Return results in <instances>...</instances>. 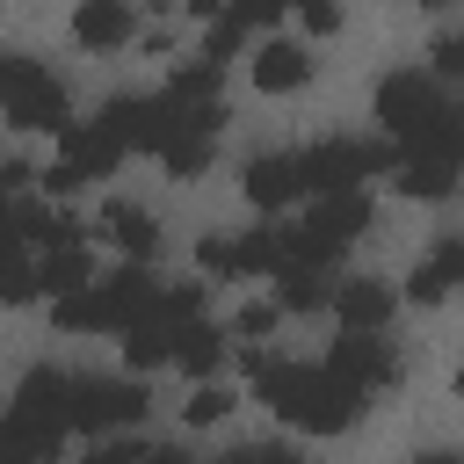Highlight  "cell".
Segmentation results:
<instances>
[{"label": "cell", "mask_w": 464, "mask_h": 464, "mask_svg": "<svg viewBox=\"0 0 464 464\" xmlns=\"http://www.w3.org/2000/svg\"><path fill=\"white\" fill-rule=\"evenodd\" d=\"M239 370H246V384H254V399L276 413V420H290V428H304V435H348L355 420H362V392L355 384H341L326 362H283V355H268V348H239Z\"/></svg>", "instance_id": "obj_1"}, {"label": "cell", "mask_w": 464, "mask_h": 464, "mask_svg": "<svg viewBox=\"0 0 464 464\" xmlns=\"http://www.w3.org/2000/svg\"><path fill=\"white\" fill-rule=\"evenodd\" d=\"M377 123L392 138L399 160H442L464 167V102H450V87L435 72H384L377 80Z\"/></svg>", "instance_id": "obj_2"}, {"label": "cell", "mask_w": 464, "mask_h": 464, "mask_svg": "<svg viewBox=\"0 0 464 464\" xmlns=\"http://www.w3.org/2000/svg\"><path fill=\"white\" fill-rule=\"evenodd\" d=\"M72 435V377L65 370H29L0 413V464H58V442Z\"/></svg>", "instance_id": "obj_3"}, {"label": "cell", "mask_w": 464, "mask_h": 464, "mask_svg": "<svg viewBox=\"0 0 464 464\" xmlns=\"http://www.w3.org/2000/svg\"><path fill=\"white\" fill-rule=\"evenodd\" d=\"M152 297H160V283H152L138 261H123V268H109V276H94L80 297H58L51 319H58L65 334H130V326L152 312Z\"/></svg>", "instance_id": "obj_4"}, {"label": "cell", "mask_w": 464, "mask_h": 464, "mask_svg": "<svg viewBox=\"0 0 464 464\" xmlns=\"http://www.w3.org/2000/svg\"><path fill=\"white\" fill-rule=\"evenodd\" d=\"M362 232H370V196L362 188L355 196H319L304 210V225L283 232V268H334V254Z\"/></svg>", "instance_id": "obj_5"}, {"label": "cell", "mask_w": 464, "mask_h": 464, "mask_svg": "<svg viewBox=\"0 0 464 464\" xmlns=\"http://www.w3.org/2000/svg\"><path fill=\"white\" fill-rule=\"evenodd\" d=\"M297 160H304V196H355L362 174H384L399 152H384V145H370V138H319V145H304Z\"/></svg>", "instance_id": "obj_6"}, {"label": "cell", "mask_w": 464, "mask_h": 464, "mask_svg": "<svg viewBox=\"0 0 464 464\" xmlns=\"http://www.w3.org/2000/svg\"><path fill=\"white\" fill-rule=\"evenodd\" d=\"M145 384L138 377H72V428L94 442H116L123 428L145 420Z\"/></svg>", "instance_id": "obj_7"}, {"label": "cell", "mask_w": 464, "mask_h": 464, "mask_svg": "<svg viewBox=\"0 0 464 464\" xmlns=\"http://www.w3.org/2000/svg\"><path fill=\"white\" fill-rule=\"evenodd\" d=\"M196 261H203V276H276L283 268V225H254V232H203L196 239Z\"/></svg>", "instance_id": "obj_8"}, {"label": "cell", "mask_w": 464, "mask_h": 464, "mask_svg": "<svg viewBox=\"0 0 464 464\" xmlns=\"http://www.w3.org/2000/svg\"><path fill=\"white\" fill-rule=\"evenodd\" d=\"M116 160H123V145H116L102 123H72V130L58 138V160L44 167V188H51V196H72L80 181L116 174Z\"/></svg>", "instance_id": "obj_9"}, {"label": "cell", "mask_w": 464, "mask_h": 464, "mask_svg": "<svg viewBox=\"0 0 464 464\" xmlns=\"http://www.w3.org/2000/svg\"><path fill=\"white\" fill-rule=\"evenodd\" d=\"M0 116H7V123H22V130H51V138H65V130H72V94H65V80H58V72L29 65V72H22V87H14V102H7Z\"/></svg>", "instance_id": "obj_10"}, {"label": "cell", "mask_w": 464, "mask_h": 464, "mask_svg": "<svg viewBox=\"0 0 464 464\" xmlns=\"http://www.w3.org/2000/svg\"><path fill=\"white\" fill-rule=\"evenodd\" d=\"M326 370H334L341 384H355L362 399H370V392H384V384H399V355H392V341H384V334H341V341H334V355H326Z\"/></svg>", "instance_id": "obj_11"}, {"label": "cell", "mask_w": 464, "mask_h": 464, "mask_svg": "<svg viewBox=\"0 0 464 464\" xmlns=\"http://www.w3.org/2000/svg\"><path fill=\"white\" fill-rule=\"evenodd\" d=\"M246 203L254 210H290L297 196H304V160L297 152H261V160H246Z\"/></svg>", "instance_id": "obj_12"}, {"label": "cell", "mask_w": 464, "mask_h": 464, "mask_svg": "<svg viewBox=\"0 0 464 464\" xmlns=\"http://www.w3.org/2000/svg\"><path fill=\"white\" fill-rule=\"evenodd\" d=\"M334 312H341V334H384L392 312H399V290L377 283V276H348L334 290Z\"/></svg>", "instance_id": "obj_13"}, {"label": "cell", "mask_w": 464, "mask_h": 464, "mask_svg": "<svg viewBox=\"0 0 464 464\" xmlns=\"http://www.w3.org/2000/svg\"><path fill=\"white\" fill-rule=\"evenodd\" d=\"M94 232H102V239H109L116 254H130L138 268H145V254L160 246V218H152L145 203H116V196L102 203V218H94Z\"/></svg>", "instance_id": "obj_14"}, {"label": "cell", "mask_w": 464, "mask_h": 464, "mask_svg": "<svg viewBox=\"0 0 464 464\" xmlns=\"http://www.w3.org/2000/svg\"><path fill=\"white\" fill-rule=\"evenodd\" d=\"M130 36H138V22H130L123 0H80V7H72V44H87V51H123Z\"/></svg>", "instance_id": "obj_15"}, {"label": "cell", "mask_w": 464, "mask_h": 464, "mask_svg": "<svg viewBox=\"0 0 464 464\" xmlns=\"http://www.w3.org/2000/svg\"><path fill=\"white\" fill-rule=\"evenodd\" d=\"M304 80H312V51H304V44L276 36V44L254 51V87H261V94H290V87H304Z\"/></svg>", "instance_id": "obj_16"}, {"label": "cell", "mask_w": 464, "mask_h": 464, "mask_svg": "<svg viewBox=\"0 0 464 464\" xmlns=\"http://www.w3.org/2000/svg\"><path fill=\"white\" fill-rule=\"evenodd\" d=\"M174 348H181V326L160 319V312H145V319L123 334V362H130V370H160V362H174Z\"/></svg>", "instance_id": "obj_17"}, {"label": "cell", "mask_w": 464, "mask_h": 464, "mask_svg": "<svg viewBox=\"0 0 464 464\" xmlns=\"http://www.w3.org/2000/svg\"><path fill=\"white\" fill-rule=\"evenodd\" d=\"M334 268H276V312H319L334 304Z\"/></svg>", "instance_id": "obj_18"}, {"label": "cell", "mask_w": 464, "mask_h": 464, "mask_svg": "<svg viewBox=\"0 0 464 464\" xmlns=\"http://www.w3.org/2000/svg\"><path fill=\"white\" fill-rule=\"evenodd\" d=\"M457 174L464 167H442V160H392V188L413 196V203H442L457 188Z\"/></svg>", "instance_id": "obj_19"}, {"label": "cell", "mask_w": 464, "mask_h": 464, "mask_svg": "<svg viewBox=\"0 0 464 464\" xmlns=\"http://www.w3.org/2000/svg\"><path fill=\"white\" fill-rule=\"evenodd\" d=\"M218 362H225V334H218L210 319H196V326H181V348H174V370H181V377H196V384H210V377H218Z\"/></svg>", "instance_id": "obj_20"}, {"label": "cell", "mask_w": 464, "mask_h": 464, "mask_svg": "<svg viewBox=\"0 0 464 464\" xmlns=\"http://www.w3.org/2000/svg\"><path fill=\"white\" fill-rule=\"evenodd\" d=\"M87 283H94L87 246H58V254H44V261H36V290H51V297H80Z\"/></svg>", "instance_id": "obj_21"}, {"label": "cell", "mask_w": 464, "mask_h": 464, "mask_svg": "<svg viewBox=\"0 0 464 464\" xmlns=\"http://www.w3.org/2000/svg\"><path fill=\"white\" fill-rule=\"evenodd\" d=\"M246 29H254L246 14H218V22H210V36H203V65H225V58L246 44Z\"/></svg>", "instance_id": "obj_22"}, {"label": "cell", "mask_w": 464, "mask_h": 464, "mask_svg": "<svg viewBox=\"0 0 464 464\" xmlns=\"http://www.w3.org/2000/svg\"><path fill=\"white\" fill-rule=\"evenodd\" d=\"M428 72L450 87V80H464V29H442L435 44H428Z\"/></svg>", "instance_id": "obj_23"}, {"label": "cell", "mask_w": 464, "mask_h": 464, "mask_svg": "<svg viewBox=\"0 0 464 464\" xmlns=\"http://www.w3.org/2000/svg\"><path fill=\"white\" fill-rule=\"evenodd\" d=\"M29 297H44V290H36V261L7 254V261H0V304H29Z\"/></svg>", "instance_id": "obj_24"}, {"label": "cell", "mask_w": 464, "mask_h": 464, "mask_svg": "<svg viewBox=\"0 0 464 464\" xmlns=\"http://www.w3.org/2000/svg\"><path fill=\"white\" fill-rule=\"evenodd\" d=\"M450 290H457V283H450V276H442L435 261H420V268L406 276V304H442Z\"/></svg>", "instance_id": "obj_25"}, {"label": "cell", "mask_w": 464, "mask_h": 464, "mask_svg": "<svg viewBox=\"0 0 464 464\" xmlns=\"http://www.w3.org/2000/svg\"><path fill=\"white\" fill-rule=\"evenodd\" d=\"M181 413H188V428H218V420L232 413V392H218V384H196V399H188Z\"/></svg>", "instance_id": "obj_26"}, {"label": "cell", "mask_w": 464, "mask_h": 464, "mask_svg": "<svg viewBox=\"0 0 464 464\" xmlns=\"http://www.w3.org/2000/svg\"><path fill=\"white\" fill-rule=\"evenodd\" d=\"M218 464H304L297 450H283V442H239L232 457H218Z\"/></svg>", "instance_id": "obj_27"}, {"label": "cell", "mask_w": 464, "mask_h": 464, "mask_svg": "<svg viewBox=\"0 0 464 464\" xmlns=\"http://www.w3.org/2000/svg\"><path fill=\"white\" fill-rule=\"evenodd\" d=\"M22 239H29V232H22V203H14V196H0V261H7V254H22Z\"/></svg>", "instance_id": "obj_28"}, {"label": "cell", "mask_w": 464, "mask_h": 464, "mask_svg": "<svg viewBox=\"0 0 464 464\" xmlns=\"http://www.w3.org/2000/svg\"><path fill=\"white\" fill-rule=\"evenodd\" d=\"M80 464H145V450H138V442H123V435H116V442H94V450H87V457H80Z\"/></svg>", "instance_id": "obj_29"}, {"label": "cell", "mask_w": 464, "mask_h": 464, "mask_svg": "<svg viewBox=\"0 0 464 464\" xmlns=\"http://www.w3.org/2000/svg\"><path fill=\"white\" fill-rule=\"evenodd\" d=\"M36 58H22V51H0V109L14 102V87H22V72H29Z\"/></svg>", "instance_id": "obj_30"}, {"label": "cell", "mask_w": 464, "mask_h": 464, "mask_svg": "<svg viewBox=\"0 0 464 464\" xmlns=\"http://www.w3.org/2000/svg\"><path fill=\"white\" fill-rule=\"evenodd\" d=\"M435 268H442V276H450V283L464 290V232H450V239L435 246Z\"/></svg>", "instance_id": "obj_31"}, {"label": "cell", "mask_w": 464, "mask_h": 464, "mask_svg": "<svg viewBox=\"0 0 464 464\" xmlns=\"http://www.w3.org/2000/svg\"><path fill=\"white\" fill-rule=\"evenodd\" d=\"M268 326H276V304H246V312H239V334H246V341H268Z\"/></svg>", "instance_id": "obj_32"}, {"label": "cell", "mask_w": 464, "mask_h": 464, "mask_svg": "<svg viewBox=\"0 0 464 464\" xmlns=\"http://www.w3.org/2000/svg\"><path fill=\"white\" fill-rule=\"evenodd\" d=\"M304 29H312V36H326V29H341V7H326V0H312V7H304Z\"/></svg>", "instance_id": "obj_33"}, {"label": "cell", "mask_w": 464, "mask_h": 464, "mask_svg": "<svg viewBox=\"0 0 464 464\" xmlns=\"http://www.w3.org/2000/svg\"><path fill=\"white\" fill-rule=\"evenodd\" d=\"M29 174H36V167H29V160H0V196H14V188H22V181H29Z\"/></svg>", "instance_id": "obj_34"}, {"label": "cell", "mask_w": 464, "mask_h": 464, "mask_svg": "<svg viewBox=\"0 0 464 464\" xmlns=\"http://www.w3.org/2000/svg\"><path fill=\"white\" fill-rule=\"evenodd\" d=\"M145 464H196L188 450H174V442H160V450H145Z\"/></svg>", "instance_id": "obj_35"}, {"label": "cell", "mask_w": 464, "mask_h": 464, "mask_svg": "<svg viewBox=\"0 0 464 464\" xmlns=\"http://www.w3.org/2000/svg\"><path fill=\"white\" fill-rule=\"evenodd\" d=\"M413 464H464V457H450V450H420Z\"/></svg>", "instance_id": "obj_36"}, {"label": "cell", "mask_w": 464, "mask_h": 464, "mask_svg": "<svg viewBox=\"0 0 464 464\" xmlns=\"http://www.w3.org/2000/svg\"><path fill=\"white\" fill-rule=\"evenodd\" d=\"M457 399H464V370H457Z\"/></svg>", "instance_id": "obj_37"}]
</instances>
